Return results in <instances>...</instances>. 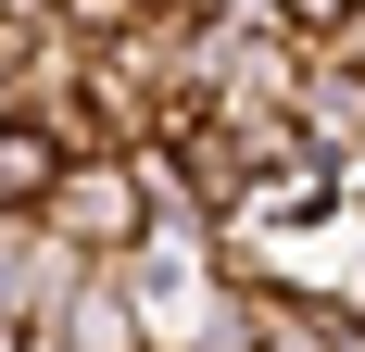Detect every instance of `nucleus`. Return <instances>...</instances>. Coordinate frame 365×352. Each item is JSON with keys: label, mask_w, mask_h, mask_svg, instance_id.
Masks as SVG:
<instances>
[{"label": "nucleus", "mask_w": 365, "mask_h": 352, "mask_svg": "<svg viewBox=\"0 0 365 352\" xmlns=\"http://www.w3.org/2000/svg\"><path fill=\"white\" fill-rule=\"evenodd\" d=\"M353 202H365V164H353Z\"/></svg>", "instance_id": "0eeeda50"}, {"label": "nucleus", "mask_w": 365, "mask_h": 352, "mask_svg": "<svg viewBox=\"0 0 365 352\" xmlns=\"http://www.w3.org/2000/svg\"><path fill=\"white\" fill-rule=\"evenodd\" d=\"M202 26H252V38H290V0H189Z\"/></svg>", "instance_id": "423d86ee"}, {"label": "nucleus", "mask_w": 365, "mask_h": 352, "mask_svg": "<svg viewBox=\"0 0 365 352\" xmlns=\"http://www.w3.org/2000/svg\"><path fill=\"white\" fill-rule=\"evenodd\" d=\"M63 176H76L63 126H26V113H0V214H51V202H63Z\"/></svg>", "instance_id": "39448f33"}, {"label": "nucleus", "mask_w": 365, "mask_h": 352, "mask_svg": "<svg viewBox=\"0 0 365 352\" xmlns=\"http://www.w3.org/2000/svg\"><path fill=\"white\" fill-rule=\"evenodd\" d=\"M51 227H63L88 264H139V252H151L139 164H76V176H63V202H51Z\"/></svg>", "instance_id": "f03ea898"}, {"label": "nucleus", "mask_w": 365, "mask_h": 352, "mask_svg": "<svg viewBox=\"0 0 365 352\" xmlns=\"http://www.w3.org/2000/svg\"><path fill=\"white\" fill-rule=\"evenodd\" d=\"M51 352H164L151 315H139V289H126V264H101V277L76 289V315L51 327Z\"/></svg>", "instance_id": "20e7f679"}, {"label": "nucleus", "mask_w": 365, "mask_h": 352, "mask_svg": "<svg viewBox=\"0 0 365 352\" xmlns=\"http://www.w3.org/2000/svg\"><path fill=\"white\" fill-rule=\"evenodd\" d=\"M88 277H101V264H88L51 214H0V340H51Z\"/></svg>", "instance_id": "f257e3e1"}, {"label": "nucleus", "mask_w": 365, "mask_h": 352, "mask_svg": "<svg viewBox=\"0 0 365 352\" xmlns=\"http://www.w3.org/2000/svg\"><path fill=\"white\" fill-rule=\"evenodd\" d=\"M302 151L340 164V176L365 164V63H328L315 51V76H302Z\"/></svg>", "instance_id": "7ed1b4c3"}, {"label": "nucleus", "mask_w": 365, "mask_h": 352, "mask_svg": "<svg viewBox=\"0 0 365 352\" xmlns=\"http://www.w3.org/2000/svg\"><path fill=\"white\" fill-rule=\"evenodd\" d=\"M353 352H365V327H353Z\"/></svg>", "instance_id": "6e6552de"}]
</instances>
